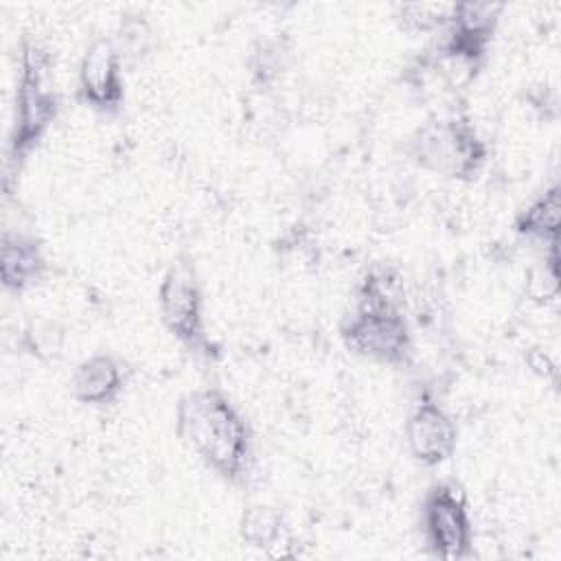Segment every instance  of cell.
<instances>
[{"instance_id": "6da1fadb", "label": "cell", "mask_w": 561, "mask_h": 561, "mask_svg": "<svg viewBox=\"0 0 561 561\" xmlns=\"http://www.w3.org/2000/svg\"><path fill=\"white\" fill-rule=\"evenodd\" d=\"M175 432L224 482L241 486L252 476L256 462L252 425L221 388L188 390L175 410Z\"/></svg>"}, {"instance_id": "7a4b0ae2", "label": "cell", "mask_w": 561, "mask_h": 561, "mask_svg": "<svg viewBox=\"0 0 561 561\" xmlns=\"http://www.w3.org/2000/svg\"><path fill=\"white\" fill-rule=\"evenodd\" d=\"M53 70L55 57L50 46L35 35H24L18 53L13 116L4 149L7 195L13 193L18 175L61 112V96L55 85Z\"/></svg>"}, {"instance_id": "3957f363", "label": "cell", "mask_w": 561, "mask_h": 561, "mask_svg": "<svg viewBox=\"0 0 561 561\" xmlns=\"http://www.w3.org/2000/svg\"><path fill=\"white\" fill-rule=\"evenodd\" d=\"M405 153L425 173L471 182L489 160V145L467 116L449 114L421 123L410 134Z\"/></svg>"}, {"instance_id": "277c9868", "label": "cell", "mask_w": 561, "mask_h": 561, "mask_svg": "<svg viewBox=\"0 0 561 561\" xmlns=\"http://www.w3.org/2000/svg\"><path fill=\"white\" fill-rule=\"evenodd\" d=\"M158 311L162 327L178 344L202 357L215 355V344L206 331L204 289L191 259H175L162 274Z\"/></svg>"}, {"instance_id": "5b68a950", "label": "cell", "mask_w": 561, "mask_h": 561, "mask_svg": "<svg viewBox=\"0 0 561 561\" xmlns=\"http://www.w3.org/2000/svg\"><path fill=\"white\" fill-rule=\"evenodd\" d=\"M421 535L432 557L462 561L473 554V519L465 489L456 480L434 482L421 500Z\"/></svg>"}, {"instance_id": "8992f818", "label": "cell", "mask_w": 561, "mask_h": 561, "mask_svg": "<svg viewBox=\"0 0 561 561\" xmlns=\"http://www.w3.org/2000/svg\"><path fill=\"white\" fill-rule=\"evenodd\" d=\"M342 344L357 357L403 368L414 357V335L403 311L353 307L340 322Z\"/></svg>"}, {"instance_id": "52a82bcc", "label": "cell", "mask_w": 561, "mask_h": 561, "mask_svg": "<svg viewBox=\"0 0 561 561\" xmlns=\"http://www.w3.org/2000/svg\"><path fill=\"white\" fill-rule=\"evenodd\" d=\"M125 61L112 35L94 37L77 66V99L101 116H116L125 105Z\"/></svg>"}, {"instance_id": "ba28073f", "label": "cell", "mask_w": 561, "mask_h": 561, "mask_svg": "<svg viewBox=\"0 0 561 561\" xmlns=\"http://www.w3.org/2000/svg\"><path fill=\"white\" fill-rule=\"evenodd\" d=\"M405 445L412 460L425 469L445 465L458 447V425L432 394H421L405 419Z\"/></svg>"}, {"instance_id": "9c48e42d", "label": "cell", "mask_w": 561, "mask_h": 561, "mask_svg": "<svg viewBox=\"0 0 561 561\" xmlns=\"http://www.w3.org/2000/svg\"><path fill=\"white\" fill-rule=\"evenodd\" d=\"M44 243L26 230L4 228L0 237V283L11 296H22L37 287L48 274Z\"/></svg>"}, {"instance_id": "30bf717a", "label": "cell", "mask_w": 561, "mask_h": 561, "mask_svg": "<svg viewBox=\"0 0 561 561\" xmlns=\"http://www.w3.org/2000/svg\"><path fill=\"white\" fill-rule=\"evenodd\" d=\"M127 386V368L114 355L96 351L83 357L68 377V394L88 408L114 405Z\"/></svg>"}, {"instance_id": "8fae6325", "label": "cell", "mask_w": 561, "mask_h": 561, "mask_svg": "<svg viewBox=\"0 0 561 561\" xmlns=\"http://www.w3.org/2000/svg\"><path fill=\"white\" fill-rule=\"evenodd\" d=\"M515 232L533 243L554 248L559 243L561 226V188L559 184L548 186L515 217Z\"/></svg>"}, {"instance_id": "7c38bea8", "label": "cell", "mask_w": 561, "mask_h": 561, "mask_svg": "<svg viewBox=\"0 0 561 561\" xmlns=\"http://www.w3.org/2000/svg\"><path fill=\"white\" fill-rule=\"evenodd\" d=\"M112 39L125 61V68L142 64L147 57H151L158 44L153 24L142 11H125L116 22Z\"/></svg>"}, {"instance_id": "4fadbf2b", "label": "cell", "mask_w": 561, "mask_h": 561, "mask_svg": "<svg viewBox=\"0 0 561 561\" xmlns=\"http://www.w3.org/2000/svg\"><path fill=\"white\" fill-rule=\"evenodd\" d=\"M403 280L397 270L388 265H375L362 276L355 291V307L403 311Z\"/></svg>"}, {"instance_id": "5bb4252c", "label": "cell", "mask_w": 561, "mask_h": 561, "mask_svg": "<svg viewBox=\"0 0 561 561\" xmlns=\"http://www.w3.org/2000/svg\"><path fill=\"white\" fill-rule=\"evenodd\" d=\"M283 533L285 522L283 513L276 506L263 502L248 504L239 517V537L252 548L272 550L280 543Z\"/></svg>"}, {"instance_id": "9a60e30c", "label": "cell", "mask_w": 561, "mask_h": 561, "mask_svg": "<svg viewBox=\"0 0 561 561\" xmlns=\"http://www.w3.org/2000/svg\"><path fill=\"white\" fill-rule=\"evenodd\" d=\"M454 4V2H451ZM451 4L445 2H416V4H399L394 18L405 31L412 33H438L449 15Z\"/></svg>"}, {"instance_id": "2e32d148", "label": "cell", "mask_w": 561, "mask_h": 561, "mask_svg": "<svg viewBox=\"0 0 561 561\" xmlns=\"http://www.w3.org/2000/svg\"><path fill=\"white\" fill-rule=\"evenodd\" d=\"M526 364H528V368L535 373V375H539L541 379H546V381H552V383H557V364L552 362V357L546 353V351H541V348H530L528 353H526Z\"/></svg>"}]
</instances>
